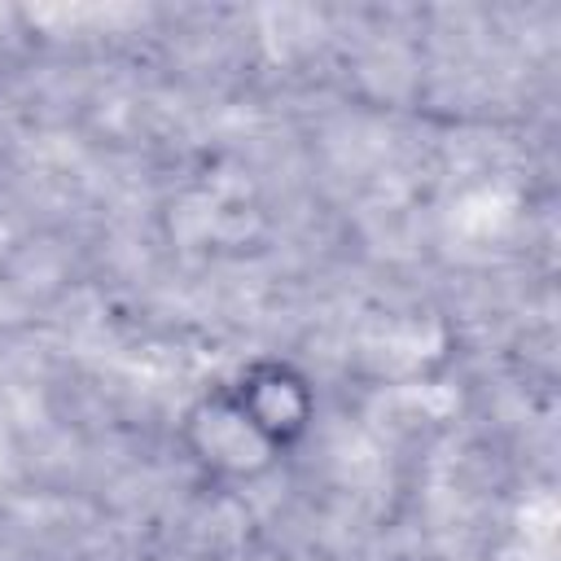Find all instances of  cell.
<instances>
[{"instance_id": "1", "label": "cell", "mask_w": 561, "mask_h": 561, "mask_svg": "<svg viewBox=\"0 0 561 561\" xmlns=\"http://www.w3.org/2000/svg\"><path fill=\"white\" fill-rule=\"evenodd\" d=\"M180 443L188 451V460L219 482H254L263 478L280 451L250 425V416L237 408L228 381L202 390L184 416H180Z\"/></svg>"}, {"instance_id": "2", "label": "cell", "mask_w": 561, "mask_h": 561, "mask_svg": "<svg viewBox=\"0 0 561 561\" xmlns=\"http://www.w3.org/2000/svg\"><path fill=\"white\" fill-rule=\"evenodd\" d=\"M237 408L250 416V425L285 456L289 447H298L311 425H316V390L307 381V373L280 355L254 359L245 364L232 381H228Z\"/></svg>"}]
</instances>
